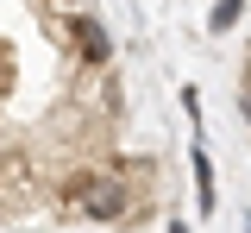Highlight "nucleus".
Instances as JSON below:
<instances>
[{
	"mask_svg": "<svg viewBox=\"0 0 251 233\" xmlns=\"http://www.w3.org/2000/svg\"><path fill=\"white\" fill-rule=\"evenodd\" d=\"M63 44H69V57H75V76L113 69V38H107V26H100L94 13H75V19H63Z\"/></svg>",
	"mask_w": 251,
	"mask_h": 233,
	"instance_id": "obj_1",
	"label": "nucleus"
},
{
	"mask_svg": "<svg viewBox=\"0 0 251 233\" xmlns=\"http://www.w3.org/2000/svg\"><path fill=\"white\" fill-rule=\"evenodd\" d=\"M195 202H201V214H214V164H207V151L195 145Z\"/></svg>",
	"mask_w": 251,
	"mask_h": 233,
	"instance_id": "obj_2",
	"label": "nucleus"
},
{
	"mask_svg": "<svg viewBox=\"0 0 251 233\" xmlns=\"http://www.w3.org/2000/svg\"><path fill=\"white\" fill-rule=\"evenodd\" d=\"M239 13H245V0H214V13H207V32H232V26H239Z\"/></svg>",
	"mask_w": 251,
	"mask_h": 233,
	"instance_id": "obj_3",
	"label": "nucleus"
},
{
	"mask_svg": "<svg viewBox=\"0 0 251 233\" xmlns=\"http://www.w3.org/2000/svg\"><path fill=\"white\" fill-rule=\"evenodd\" d=\"M239 114H245V120H251V88H239Z\"/></svg>",
	"mask_w": 251,
	"mask_h": 233,
	"instance_id": "obj_4",
	"label": "nucleus"
},
{
	"mask_svg": "<svg viewBox=\"0 0 251 233\" xmlns=\"http://www.w3.org/2000/svg\"><path fill=\"white\" fill-rule=\"evenodd\" d=\"M170 233H188V227H182V221H176V227H170Z\"/></svg>",
	"mask_w": 251,
	"mask_h": 233,
	"instance_id": "obj_5",
	"label": "nucleus"
}]
</instances>
